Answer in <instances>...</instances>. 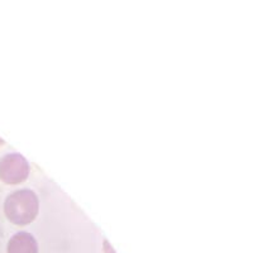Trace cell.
Instances as JSON below:
<instances>
[{"label": "cell", "mask_w": 253, "mask_h": 253, "mask_svg": "<svg viewBox=\"0 0 253 253\" xmlns=\"http://www.w3.org/2000/svg\"><path fill=\"white\" fill-rule=\"evenodd\" d=\"M40 210L38 198L32 190H17L5 199L4 213L9 220L17 225L29 224L36 219Z\"/></svg>", "instance_id": "cell-1"}, {"label": "cell", "mask_w": 253, "mask_h": 253, "mask_svg": "<svg viewBox=\"0 0 253 253\" xmlns=\"http://www.w3.org/2000/svg\"><path fill=\"white\" fill-rule=\"evenodd\" d=\"M29 175V165L19 153H9L0 160V180L9 185L23 182Z\"/></svg>", "instance_id": "cell-2"}, {"label": "cell", "mask_w": 253, "mask_h": 253, "mask_svg": "<svg viewBox=\"0 0 253 253\" xmlns=\"http://www.w3.org/2000/svg\"><path fill=\"white\" fill-rule=\"evenodd\" d=\"M8 253H38L37 241L31 233L18 232L9 241Z\"/></svg>", "instance_id": "cell-3"}, {"label": "cell", "mask_w": 253, "mask_h": 253, "mask_svg": "<svg viewBox=\"0 0 253 253\" xmlns=\"http://www.w3.org/2000/svg\"><path fill=\"white\" fill-rule=\"evenodd\" d=\"M3 143H4V141L1 138H0V146H1V144H3Z\"/></svg>", "instance_id": "cell-4"}]
</instances>
